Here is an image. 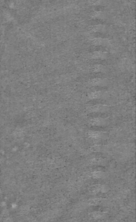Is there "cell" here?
I'll use <instances>...</instances> for the list:
<instances>
[{"label":"cell","mask_w":136,"mask_h":222,"mask_svg":"<svg viewBox=\"0 0 136 222\" xmlns=\"http://www.w3.org/2000/svg\"><path fill=\"white\" fill-rule=\"evenodd\" d=\"M87 135L89 138L96 140H105L107 138V134L106 133H103L100 131H93V130H89L87 133Z\"/></svg>","instance_id":"1"},{"label":"cell","mask_w":136,"mask_h":222,"mask_svg":"<svg viewBox=\"0 0 136 222\" xmlns=\"http://www.w3.org/2000/svg\"><path fill=\"white\" fill-rule=\"evenodd\" d=\"M110 110V107L104 105H95L89 107L87 109L89 112H106Z\"/></svg>","instance_id":"2"},{"label":"cell","mask_w":136,"mask_h":222,"mask_svg":"<svg viewBox=\"0 0 136 222\" xmlns=\"http://www.w3.org/2000/svg\"><path fill=\"white\" fill-rule=\"evenodd\" d=\"M89 83L94 87H106L109 84V81L106 79L96 78L90 79Z\"/></svg>","instance_id":"3"},{"label":"cell","mask_w":136,"mask_h":222,"mask_svg":"<svg viewBox=\"0 0 136 222\" xmlns=\"http://www.w3.org/2000/svg\"><path fill=\"white\" fill-rule=\"evenodd\" d=\"M108 122L104 118H95L91 119L89 121V125L91 126H97V127H104L106 126Z\"/></svg>","instance_id":"4"},{"label":"cell","mask_w":136,"mask_h":222,"mask_svg":"<svg viewBox=\"0 0 136 222\" xmlns=\"http://www.w3.org/2000/svg\"><path fill=\"white\" fill-rule=\"evenodd\" d=\"M91 44L94 45H102V46H107L110 44V41L107 39L97 38H94L91 41Z\"/></svg>","instance_id":"5"},{"label":"cell","mask_w":136,"mask_h":222,"mask_svg":"<svg viewBox=\"0 0 136 222\" xmlns=\"http://www.w3.org/2000/svg\"><path fill=\"white\" fill-rule=\"evenodd\" d=\"M107 57V53L106 52H95L90 55V58L93 59H101L104 60Z\"/></svg>","instance_id":"6"},{"label":"cell","mask_w":136,"mask_h":222,"mask_svg":"<svg viewBox=\"0 0 136 222\" xmlns=\"http://www.w3.org/2000/svg\"><path fill=\"white\" fill-rule=\"evenodd\" d=\"M104 93L102 92H91L88 95V98L90 99H98L102 98V97L104 96Z\"/></svg>","instance_id":"7"},{"label":"cell","mask_w":136,"mask_h":222,"mask_svg":"<svg viewBox=\"0 0 136 222\" xmlns=\"http://www.w3.org/2000/svg\"><path fill=\"white\" fill-rule=\"evenodd\" d=\"M93 18H98V19H104L106 15L103 12H100V11H97V12H94L93 13L91 16Z\"/></svg>","instance_id":"8"},{"label":"cell","mask_w":136,"mask_h":222,"mask_svg":"<svg viewBox=\"0 0 136 222\" xmlns=\"http://www.w3.org/2000/svg\"><path fill=\"white\" fill-rule=\"evenodd\" d=\"M93 71L94 72H106L107 71V68L101 64H97L94 66L93 68Z\"/></svg>","instance_id":"9"},{"label":"cell","mask_w":136,"mask_h":222,"mask_svg":"<svg viewBox=\"0 0 136 222\" xmlns=\"http://www.w3.org/2000/svg\"><path fill=\"white\" fill-rule=\"evenodd\" d=\"M106 29V26L103 25H96L92 27V31L94 32H103Z\"/></svg>","instance_id":"10"},{"label":"cell","mask_w":136,"mask_h":222,"mask_svg":"<svg viewBox=\"0 0 136 222\" xmlns=\"http://www.w3.org/2000/svg\"><path fill=\"white\" fill-rule=\"evenodd\" d=\"M102 0H89V4L90 5H98L102 3Z\"/></svg>","instance_id":"11"}]
</instances>
